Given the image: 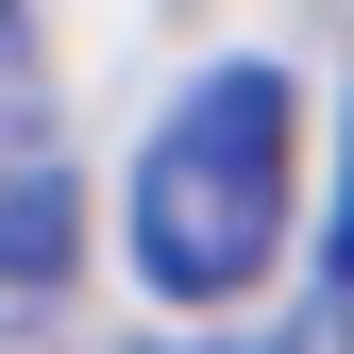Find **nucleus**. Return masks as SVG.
Wrapping results in <instances>:
<instances>
[{
	"mask_svg": "<svg viewBox=\"0 0 354 354\" xmlns=\"http://www.w3.org/2000/svg\"><path fill=\"white\" fill-rule=\"evenodd\" d=\"M287 186H304L287 68H253V51L203 68L152 118V152H136V270H152V304H236L287 253Z\"/></svg>",
	"mask_w": 354,
	"mask_h": 354,
	"instance_id": "1",
	"label": "nucleus"
},
{
	"mask_svg": "<svg viewBox=\"0 0 354 354\" xmlns=\"http://www.w3.org/2000/svg\"><path fill=\"white\" fill-rule=\"evenodd\" d=\"M68 169H17V186H0V304H51L68 287Z\"/></svg>",
	"mask_w": 354,
	"mask_h": 354,
	"instance_id": "2",
	"label": "nucleus"
},
{
	"mask_svg": "<svg viewBox=\"0 0 354 354\" xmlns=\"http://www.w3.org/2000/svg\"><path fill=\"white\" fill-rule=\"evenodd\" d=\"M17 169H51V68H34V17L0 0V186Z\"/></svg>",
	"mask_w": 354,
	"mask_h": 354,
	"instance_id": "3",
	"label": "nucleus"
},
{
	"mask_svg": "<svg viewBox=\"0 0 354 354\" xmlns=\"http://www.w3.org/2000/svg\"><path fill=\"white\" fill-rule=\"evenodd\" d=\"M287 354H354V287H321V304H304V321H287Z\"/></svg>",
	"mask_w": 354,
	"mask_h": 354,
	"instance_id": "4",
	"label": "nucleus"
}]
</instances>
